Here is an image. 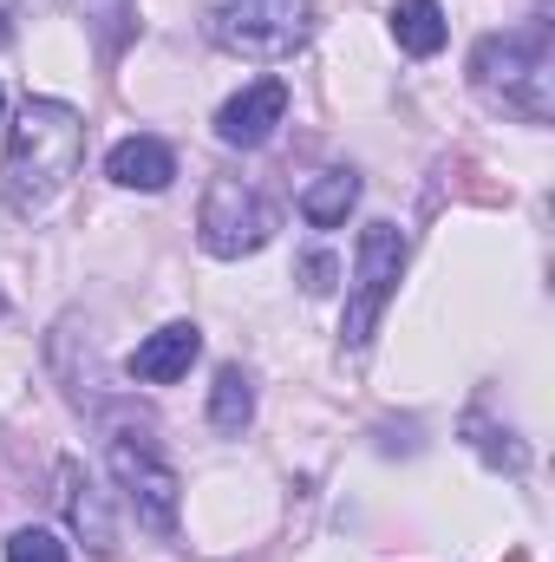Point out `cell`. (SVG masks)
Returning a JSON list of instances; mask_svg holds the SVG:
<instances>
[{"label":"cell","instance_id":"9a60e30c","mask_svg":"<svg viewBox=\"0 0 555 562\" xmlns=\"http://www.w3.org/2000/svg\"><path fill=\"white\" fill-rule=\"evenodd\" d=\"M301 276H307V294H327L333 288V256H307Z\"/></svg>","mask_w":555,"mask_h":562},{"label":"cell","instance_id":"8fae6325","mask_svg":"<svg viewBox=\"0 0 555 562\" xmlns=\"http://www.w3.org/2000/svg\"><path fill=\"white\" fill-rule=\"evenodd\" d=\"M353 203H360V177H353V170H327V177H314V183L301 190V216H307L314 229L347 223Z\"/></svg>","mask_w":555,"mask_h":562},{"label":"cell","instance_id":"6da1fadb","mask_svg":"<svg viewBox=\"0 0 555 562\" xmlns=\"http://www.w3.org/2000/svg\"><path fill=\"white\" fill-rule=\"evenodd\" d=\"M86 157V119L59 99H26L13 132H7V210L13 216H39L79 170Z\"/></svg>","mask_w":555,"mask_h":562},{"label":"cell","instance_id":"30bf717a","mask_svg":"<svg viewBox=\"0 0 555 562\" xmlns=\"http://www.w3.org/2000/svg\"><path fill=\"white\" fill-rule=\"evenodd\" d=\"M105 170H112V183H125V190H163V183L177 177V157H170L163 138H125V144H112Z\"/></svg>","mask_w":555,"mask_h":562},{"label":"cell","instance_id":"5b68a950","mask_svg":"<svg viewBox=\"0 0 555 562\" xmlns=\"http://www.w3.org/2000/svg\"><path fill=\"white\" fill-rule=\"evenodd\" d=\"M399 269H406V236L393 223H366L360 229V276H353V301H347V347H366L373 321L386 314L393 288H399Z\"/></svg>","mask_w":555,"mask_h":562},{"label":"cell","instance_id":"ac0fdd59","mask_svg":"<svg viewBox=\"0 0 555 562\" xmlns=\"http://www.w3.org/2000/svg\"><path fill=\"white\" fill-rule=\"evenodd\" d=\"M503 562H530V557H523V550H510V557H503Z\"/></svg>","mask_w":555,"mask_h":562},{"label":"cell","instance_id":"8992f818","mask_svg":"<svg viewBox=\"0 0 555 562\" xmlns=\"http://www.w3.org/2000/svg\"><path fill=\"white\" fill-rule=\"evenodd\" d=\"M112 477H118V491L132 497V510H138V524L150 537H170L177 530V471L138 445V438H112Z\"/></svg>","mask_w":555,"mask_h":562},{"label":"cell","instance_id":"7a4b0ae2","mask_svg":"<svg viewBox=\"0 0 555 562\" xmlns=\"http://www.w3.org/2000/svg\"><path fill=\"white\" fill-rule=\"evenodd\" d=\"M471 79L477 92H490L497 105L523 112L530 125H543L555 112V59H550V33L523 26V33H490L471 53Z\"/></svg>","mask_w":555,"mask_h":562},{"label":"cell","instance_id":"ba28073f","mask_svg":"<svg viewBox=\"0 0 555 562\" xmlns=\"http://www.w3.org/2000/svg\"><path fill=\"white\" fill-rule=\"evenodd\" d=\"M196 353H203V334H196L190 321H170V327H157L150 340H138V353H132V380H144V386H170V380L190 373Z\"/></svg>","mask_w":555,"mask_h":562},{"label":"cell","instance_id":"5bb4252c","mask_svg":"<svg viewBox=\"0 0 555 562\" xmlns=\"http://www.w3.org/2000/svg\"><path fill=\"white\" fill-rule=\"evenodd\" d=\"M7 562H66V543L53 530H13L7 537Z\"/></svg>","mask_w":555,"mask_h":562},{"label":"cell","instance_id":"277c9868","mask_svg":"<svg viewBox=\"0 0 555 562\" xmlns=\"http://www.w3.org/2000/svg\"><path fill=\"white\" fill-rule=\"evenodd\" d=\"M196 229H203V249H209V256L242 262V256H256V249L269 243L275 210H269L242 177H216V183L203 190V216H196Z\"/></svg>","mask_w":555,"mask_h":562},{"label":"cell","instance_id":"9c48e42d","mask_svg":"<svg viewBox=\"0 0 555 562\" xmlns=\"http://www.w3.org/2000/svg\"><path fill=\"white\" fill-rule=\"evenodd\" d=\"M59 484H66V491H59V497H66V524L86 537V550H92V557H112V550H118V530H112L105 497L92 491V477H86L79 464H59Z\"/></svg>","mask_w":555,"mask_h":562},{"label":"cell","instance_id":"e0dca14e","mask_svg":"<svg viewBox=\"0 0 555 562\" xmlns=\"http://www.w3.org/2000/svg\"><path fill=\"white\" fill-rule=\"evenodd\" d=\"M7 40H13V26H7V7H0V46H7Z\"/></svg>","mask_w":555,"mask_h":562},{"label":"cell","instance_id":"52a82bcc","mask_svg":"<svg viewBox=\"0 0 555 562\" xmlns=\"http://www.w3.org/2000/svg\"><path fill=\"white\" fill-rule=\"evenodd\" d=\"M281 119H287V86H281V79H256V86H242V92L216 112V138L236 144V150H262V144L275 138Z\"/></svg>","mask_w":555,"mask_h":562},{"label":"cell","instance_id":"7c38bea8","mask_svg":"<svg viewBox=\"0 0 555 562\" xmlns=\"http://www.w3.org/2000/svg\"><path fill=\"white\" fill-rule=\"evenodd\" d=\"M444 7L438 0H399L393 7V40L406 46V53H418V59H431L438 46H444Z\"/></svg>","mask_w":555,"mask_h":562},{"label":"cell","instance_id":"4fadbf2b","mask_svg":"<svg viewBox=\"0 0 555 562\" xmlns=\"http://www.w3.org/2000/svg\"><path fill=\"white\" fill-rule=\"evenodd\" d=\"M249 419H256V386H249L242 367H223V373H216V393H209V425H216L223 438H236Z\"/></svg>","mask_w":555,"mask_h":562},{"label":"cell","instance_id":"3957f363","mask_svg":"<svg viewBox=\"0 0 555 562\" xmlns=\"http://www.w3.org/2000/svg\"><path fill=\"white\" fill-rule=\"evenodd\" d=\"M209 33L242 59H287L294 46H307L314 13L301 0H223L209 13Z\"/></svg>","mask_w":555,"mask_h":562},{"label":"cell","instance_id":"2e32d148","mask_svg":"<svg viewBox=\"0 0 555 562\" xmlns=\"http://www.w3.org/2000/svg\"><path fill=\"white\" fill-rule=\"evenodd\" d=\"M86 7H99V20H132V0H86Z\"/></svg>","mask_w":555,"mask_h":562}]
</instances>
